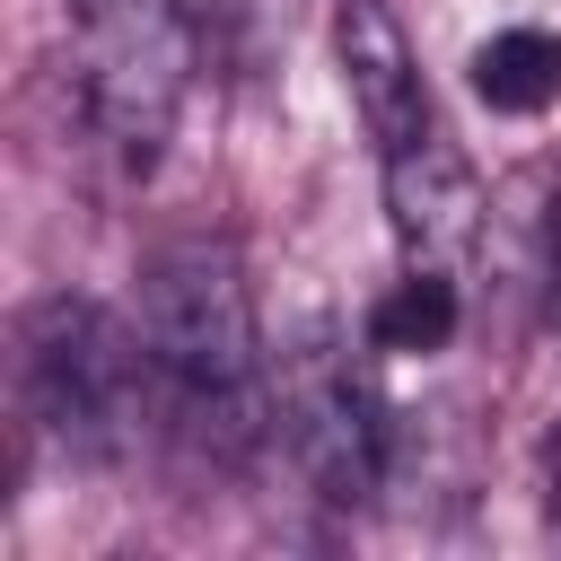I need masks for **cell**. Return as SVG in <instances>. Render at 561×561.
Wrapping results in <instances>:
<instances>
[{
  "label": "cell",
  "instance_id": "obj_3",
  "mask_svg": "<svg viewBox=\"0 0 561 561\" xmlns=\"http://www.w3.org/2000/svg\"><path fill=\"white\" fill-rule=\"evenodd\" d=\"M193 18L175 0H70V88L96 149L123 175H149L193 96Z\"/></svg>",
  "mask_w": 561,
  "mask_h": 561
},
{
  "label": "cell",
  "instance_id": "obj_2",
  "mask_svg": "<svg viewBox=\"0 0 561 561\" xmlns=\"http://www.w3.org/2000/svg\"><path fill=\"white\" fill-rule=\"evenodd\" d=\"M149 386H158V359L140 324H123L114 307L53 289L18 316V394H26V421L61 456L79 465L131 456L149 421Z\"/></svg>",
  "mask_w": 561,
  "mask_h": 561
},
{
  "label": "cell",
  "instance_id": "obj_1",
  "mask_svg": "<svg viewBox=\"0 0 561 561\" xmlns=\"http://www.w3.org/2000/svg\"><path fill=\"white\" fill-rule=\"evenodd\" d=\"M140 342L158 359V394L175 403V421L219 447L245 456L272 421V351L254 324V289L228 237H175L140 263Z\"/></svg>",
  "mask_w": 561,
  "mask_h": 561
},
{
  "label": "cell",
  "instance_id": "obj_5",
  "mask_svg": "<svg viewBox=\"0 0 561 561\" xmlns=\"http://www.w3.org/2000/svg\"><path fill=\"white\" fill-rule=\"evenodd\" d=\"M386 228L403 245V263H430V272H465L482 254V228H491V193L473 175V158L430 123L412 149H386Z\"/></svg>",
  "mask_w": 561,
  "mask_h": 561
},
{
  "label": "cell",
  "instance_id": "obj_8",
  "mask_svg": "<svg viewBox=\"0 0 561 561\" xmlns=\"http://www.w3.org/2000/svg\"><path fill=\"white\" fill-rule=\"evenodd\" d=\"M465 324V298H456V272H430V263H403V280L368 307V342L377 351H403V359H430L447 351Z\"/></svg>",
  "mask_w": 561,
  "mask_h": 561
},
{
  "label": "cell",
  "instance_id": "obj_6",
  "mask_svg": "<svg viewBox=\"0 0 561 561\" xmlns=\"http://www.w3.org/2000/svg\"><path fill=\"white\" fill-rule=\"evenodd\" d=\"M333 61H342V96L359 114V131L386 149H412L430 131V88H421V53L403 35V18L386 0H342L333 9Z\"/></svg>",
  "mask_w": 561,
  "mask_h": 561
},
{
  "label": "cell",
  "instance_id": "obj_7",
  "mask_svg": "<svg viewBox=\"0 0 561 561\" xmlns=\"http://www.w3.org/2000/svg\"><path fill=\"white\" fill-rule=\"evenodd\" d=\"M473 96L491 114H543L561 105V35L552 26H500L473 44Z\"/></svg>",
  "mask_w": 561,
  "mask_h": 561
},
{
  "label": "cell",
  "instance_id": "obj_4",
  "mask_svg": "<svg viewBox=\"0 0 561 561\" xmlns=\"http://www.w3.org/2000/svg\"><path fill=\"white\" fill-rule=\"evenodd\" d=\"M272 430L289 438L307 491L333 500V508H359L386 482L377 394H368V377H359V359H351V342L333 333L324 307H307L272 351Z\"/></svg>",
  "mask_w": 561,
  "mask_h": 561
}]
</instances>
